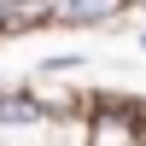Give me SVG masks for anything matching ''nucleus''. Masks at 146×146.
Instances as JSON below:
<instances>
[{
    "mask_svg": "<svg viewBox=\"0 0 146 146\" xmlns=\"http://www.w3.org/2000/svg\"><path fill=\"white\" fill-rule=\"evenodd\" d=\"M23 88L35 94V105H41L53 123H76V117H88V100H94V88H76L70 76H23Z\"/></svg>",
    "mask_w": 146,
    "mask_h": 146,
    "instance_id": "f257e3e1",
    "label": "nucleus"
},
{
    "mask_svg": "<svg viewBox=\"0 0 146 146\" xmlns=\"http://www.w3.org/2000/svg\"><path fill=\"white\" fill-rule=\"evenodd\" d=\"M129 18V0H53V29H105Z\"/></svg>",
    "mask_w": 146,
    "mask_h": 146,
    "instance_id": "f03ea898",
    "label": "nucleus"
},
{
    "mask_svg": "<svg viewBox=\"0 0 146 146\" xmlns=\"http://www.w3.org/2000/svg\"><path fill=\"white\" fill-rule=\"evenodd\" d=\"M70 70H88V53H76V47H64V53H47L41 64H35V76H70Z\"/></svg>",
    "mask_w": 146,
    "mask_h": 146,
    "instance_id": "7ed1b4c3",
    "label": "nucleus"
},
{
    "mask_svg": "<svg viewBox=\"0 0 146 146\" xmlns=\"http://www.w3.org/2000/svg\"><path fill=\"white\" fill-rule=\"evenodd\" d=\"M12 6L18 0H0V41H12Z\"/></svg>",
    "mask_w": 146,
    "mask_h": 146,
    "instance_id": "20e7f679",
    "label": "nucleus"
},
{
    "mask_svg": "<svg viewBox=\"0 0 146 146\" xmlns=\"http://www.w3.org/2000/svg\"><path fill=\"white\" fill-rule=\"evenodd\" d=\"M135 47H140V53H146V23H140V29H135Z\"/></svg>",
    "mask_w": 146,
    "mask_h": 146,
    "instance_id": "39448f33",
    "label": "nucleus"
},
{
    "mask_svg": "<svg viewBox=\"0 0 146 146\" xmlns=\"http://www.w3.org/2000/svg\"><path fill=\"white\" fill-rule=\"evenodd\" d=\"M0 88H6V82H0Z\"/></svg>",
    "mask_w": 146,
    "mask_h": 146,
    "instance_id": "423d86ee",
    "label": "nucleus"
}]
</instances>
